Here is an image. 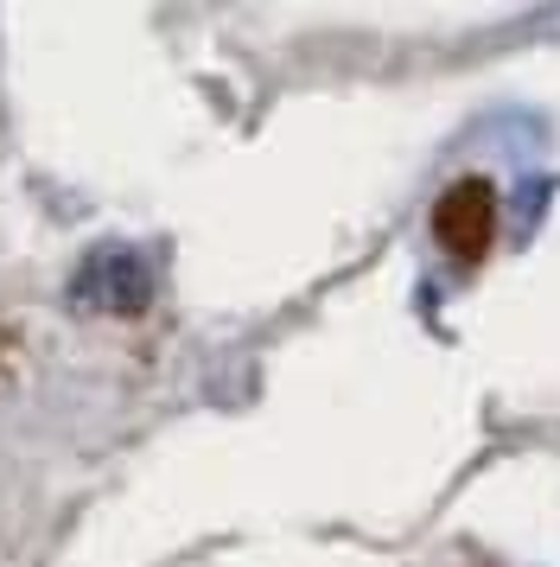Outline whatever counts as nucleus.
Wrapping results in <instances>:
<instances>
[{
  "mask_svg": "<svg viewBox=\"0 0 560 567\" xmlns=\"http://www.w3.org/2000/svg\"><path fill=\"white\" fill-rule=\"evenodd\" d=\"M439 243L453 249V256H484V243H490V224H497V205H490V185H458L446 192V205H439Z\"/></svg>",
  "mask_w": 560,
  "mask_h": 567,
  "instance_id": "f257e3e1",
  "label": "nucleus"
}]
</instances>
